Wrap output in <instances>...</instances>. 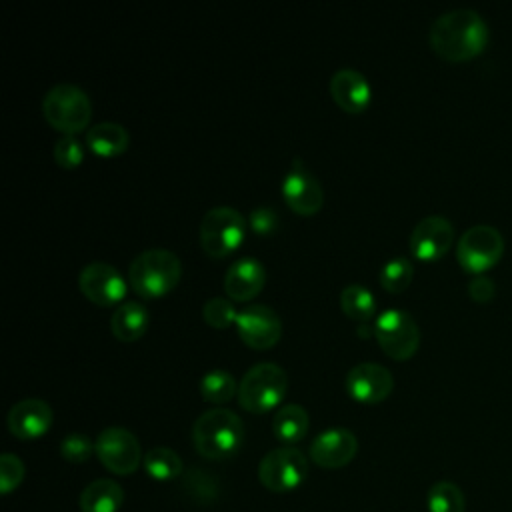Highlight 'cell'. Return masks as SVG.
Wrapping results in <instances>:
<instances>
[{"instance_id":"1","label":"cell","mask_w":512,"mask_h":512,"mask_svg":"<svg viewBox=\"0 0 512 512\" xmlns=\"http://www.w3.org/2000/svg\"><path fill=\"white\" fill-rule=\"evenodd\" d=\"M488 24L472 8H454L440 14L428 32L430 48L446 62L476 58L488 44Z\"/></svg>"},{"instance_id":"2","label":"cell","mask_w":512,"mask_h":512,"mask_svg":"<svg viewBox=\"0 0 512 512\" xmlns=\"http://www.w3.org/2000/svg\"><path fill=\"white\" fill-rule=\"evenodd\" d=\"M244 440V424L236 412L228 408H212L202 412L192 426V442L200 456L208 460H224L234 456Z\"/></svg>"},{"instance_id":"3","label":"cell","mask_w":512,"mask_h":512,"mask_svg":"<svg viewBox=\"0 0 512 512\" xmlns=\"http://www.w3.org/2000/svg\"><path fill=\"white\" fill-rule=\"evenodd\" d=\"M182 276L180 258L164 248L140 252L128 268V284L142 298H160L168 294Z\"/></svg>"},{"instance_id":"4","label":"cell","mask_w":512,"mask_h":512,"mask_svg":"<svg viewBox=\"0 0 512 512\" xmlns=\"http://www.w3.org/2000/svg\"><path fill=\"white\" fill-rule=\"evenodd\" d=\"M44 120L64 136H74L88 128L92 118V102L88 94L70 82L52 86L42 100Z\"/></svg>"},{"instance_id":"5","label":"cell","mask_w":512,"mask_h":512,"mask_svg":"<svg viewBox=\"0 0 512 512\" xmlns=\"http://www.w3.org/2000/svg\"><path fill=\"white\" fill-rule=\"evenodd\" d=\"M288 392V376L274 362H258L248 368L238 384V404L250 414H266Z\"/></svg>"},{"instance_id":"6","label":"cell","mask_w":512,"mask_h":512,"mask_svg":"<svg viewBox=\"0 0 512 512\" xmlns=\"http://www.w3.org/2000/svg\"><path fill=\"white\" fill-rule=\"evenodd\" d=\"M244 234L246 220L230 206L210 208L200 222V244L210 258H224L238 250Z\"/></svg>"},{"instance_id":"7","label":"cell","mask_w":512,"mask_h":512,"mask_svg":"<svg viewBox=\"0 0 512 512\" xmlns=\"http://www.w3.org/2000/svg\"><path fill=\"white\" fill-rule=\"evenodd\" d=\"M504 236L490 224H474L458 238L456 260L470 274H482L500 262Z\"/></svg>"},{"instance_id":"8","label":"cell","mask_w":512,"mask_h":512,"mask_svg":"<svg viewBox=\"0 0 512 512\" xmlns=\"http://www.w3.org/2000/svg\"><path fill=\"white\" fill-rule=\"evenodd\" d=\"M374 336L392 360H408L420 346V328L406 310H384L374 322Z\"/></svg>"},{"instance_id":"9","label":"cell","mask_w":512,"mask_h":512,"mask_svg":"<svg viewBox=\"0 0 512 512\" xmlns=\"http://www.w3.org/2000/svg\"><path fill=\"white\" fill-rule=\"evenodd\" d=\"M308 474L306 456L292 446L274 448L258 464V478L262 486L270 492H292L296 490Z\"/></svg>"},{"instance_id":"10","label":"cell","mask_w":512,"mask_h":512,"mask_svg":"<svg viewBox=\"0 0 512 512\" xmlns=\"http://www.w3.org/2000/svg\"><path fill=\"white\" fill-rule=\"evenodd\" d=\"M96 456L106 470L118 476L134 474L144 460L138 438L120 426H108L98 434Z\"/></svg>"},{"instance_id":"11","label":"cell","mask_w":512,"mask_h":512,"mask_svg":"<svg viewBox=\"0 0 512 512\" xmlns=\"http://www.w3.org/2000/svg\"><path fill=\"white\" fill-rule=\"evenodd\" d=\"M234 326L240 340L254 350H268L282 336V320L266 304H250L242 308Z\"/></svg>"},{"instance_id":"12","label":"cell","mask_w":512,"mask_h":512,"mask_svg":"<svg viewBox=\"0 0 512 512\" xmlns=\"http://www.w3.org/2000/svg\"><path fill=\"white\" fill-rule=\"evenodd\" d=\"M78 288L92 304L112 306L124 300L128 284L112 264L90 262L78 274Z\"/></svg>"},{"instance_id":"13","label":"cell","mask_w":512,"mask_h":512,"mask_svg":"<svg viewBox=\"0 0 512 512\" xmlns=\"http://www.w3.org/2000/svg\"><path fill=\"white\" fill-rule=\"evenodd\" d=\"M454 244V226L448 218L432 214L422 218L410 232V252L418 260L442 258Z\"/></svg>"},{"instance_id":"14","label":"cell","mask_w":512,"mask_h":512,"mask_svg":"<svg viewBox=\"0 0 512 512\" xmlns=\"http://www.w3.org/2000/svg\"><path fill=\"white\" fill-rule=\"evenodd\" d=\"M394 378L378 362H360L346 374V392L360 404H378L390 396Z\"/></svg>"},{"instance_id":"15","label":"cell","mask_w":512,"mask_h":512,"mask_svg":"<svg viewBox=\"0 0 512 512\" xmlns=\"http://www.w3.org/2000/svg\"><path fill=\"white\" fill-rule=\"evenodd\" d=\"M358 440L348 428H328L310 444V458L320 468H342L354 460Z\"/></svg>"},{"instance_id":"16","label":"cell","mask_w":512,"mask_h":512,"mask_svg":"<svg viewBox=\"0 0 512 512\" xmlns=\"http://www.w3.org/2000/svg\"><path fill=\"white\" fill-rule=\"evenodd\" d=\"M52 426V408L40 398H24L8 412V430L18 440H36Z\"/></svg>"},{"instance_id":"17","label":"cell","mask_w":512,"mask_h":512,"mask_svg":"<svg viewBox=\"0 0 512 512\" xmlns=\"http://www.w3.org/2000/svg\"><path fill=\"white\" fill-rule=\"evenodd\" d=\"M282 196H284V202L300 216L316 214L324 202V192L320 182L298 164L292 172L286 174L282 182Z\"/></svg>"},{"instance_id":"18","label":"cell","mask_w":512,"mask_h":512,"mask_svg":"<svg viewBox=\"0 0 512 512\" xmlns=\"http://www.w3.org/2000/svg\"><path fill=\"white\" fill-rule=\"evenodd\" d=\"M266 284V270L254 258H238L224 274V292L234 302H250Z\"/></svg>"},{"instance_id":"19","label":"cell","mask_w":512,"mask_h":512,"mask_svg":"<svg viewBox=\"0 0 512 512\" xmlns=\"http://www.w3.org/2000/svg\"><path fill=\"white\" fill-rule=\"evenodd\" d=\"M330 96L344 112L360 114L370 106L372 90L364 74L352 68H344L330 78Z\"/></svg>"},{"instance_id":"20","label":"cell","mask_w":512,"mask_h":512,"mask_svg":"<svg viewBox=\"0 0 512 512\" xmlns=\"http://www.w3.org/2000/svg\"><path fill=\"white\" fill-rule=\"evenodd\" d=\"M146 328H148V310L144 304L136 300L122 302L110 318L112 336L120 342L140 340L146 334Z\"/></svg>"},{"instance_id":"21","label":"cell","mask_w":512,"mask_h":512,"mask_svg":"<svg viewBox=\"0 0 512 512\" xmlns=\"http://www.w3.org/2000/svg\"><path fill=\"white\" fill-rule=\"evenodd\" d=\"M124 504V490L110 478L90 482L78 498L80 512H118Z\"/></svg>"},{"instance_id":"22","label":"cell","mask_w":512,"mask_h":512,"mask_svg":"<svg viewBox=\"0 0 512 512\" xmlns=\"http://www.w3.org/2000/svg\"><path fill=\"white\" fill-rule=\"evenodd\" d=\"M86 144L96 156L114 158L128 148L130 134L118 122H100L88 130Z\"/></svg>"},{"instance_id":"23","label":"cell","mask_w":512,"mask_h":512,"mask_svg":"<svg viewBox=\"0 0 512 512\" xmlns=\"http://www.w3.org/2000/svg\"><path fill=\"white\" fill-rule=\"evenodd\" d=\"M308 426V412L300 404H284L272 418V434L286 446L300 442L306 436Z\"/></svg>"},{"instance_id":"24","label":"cell","mask_w":512,"mask_h":512,"mask_svg":"<svg viewBox=\"0 0 512 512\" xmlns=\"http://www.w3.org/2000/svg\"><path fill=\"white\" fill-rule=\"evenodd\" d=\"M340 308L350 320L366 324L376 312V300L362 284H348L340 292Z\"/></svg>"},{"instance_id":"25","label":"cell","mask_w":512,"mask_h":512,"mask_svg":"<svg viewBox=\"0 0 512 512\" xmlns=\"http://www.w3.org/2000/svg\"><path fill=\"white\" fill-rule=\"evenodd\" d=\"M144 470L150 478L154 480H160V482H168V480H174L182 474L184 466H182V460L180 456L172 450V448H166V446H156V448H150L146 454H144Z\"/></svg>"},{"instance_id":"26","label":"cell","mask_w":512,"mask_h":512,"mask_svg":"<svg viewBox=\"0 0 512 512\" xmlns=\"http://www.w3.org/2000/svg\"><path fill=\"white\" fill-rule=\"evenodd\" d=\"M200 394L206 402L226 404L234 398V394H238V384L230 372L216 368L202 376Z\"/></svg>"},{"instance_id":"27","label":"cell","mask_w":512,"mask_h":512,"mask_svg":"<svg viewBox=\"0 0 512 512\" xmlns=\"http://www.w3.org/2000/svg\"><path fill=\"white\" fill-rule=\"evenodd\" d=\"M428 512H464L466 500L458 484L440 480L430 486L426 494Z\"/></svg>"},{"instance_id":"28","label":"cell","mask_w":512,"mask_h":512,"mask_svg":"<svg viewBox=\"0 0 512 512\" xmlns=\"http://www.w3.org/2000/svg\"><path fill=\"white\" fill-rule=\"evenodd\" d=\"M412 276H414V266L408 258L404 256H396V258H390L382 270H380V284L386 292H392V294H400L404 292L410 282H412Z\"/></svg>"},{"instance_id":"29","label":"cell","mask_w":512,"mask_h":512,"mask_svg":"<svg viewBox=\"0 0 512 512\" xmlns=\"http://www.w3.org/2000/svg\"><path fill=\"white\" fill-rule=\"evenodd\" d=\"M184 488L190 494V498H194L200 504H212L218 496V482L214 476H210L208 472L194 468L188 470L184 474Z\"/></svg>"},{"instance_id":"30","label":"cell","mask_w":512,"mask_h":512,"mask_svg":"<svg viewBox=\"0 0 512 512\" xmlns=\"http://www.w3.org/2000/svg\"><path fill=\"white\" fill-rule=\"evenodd\" d=\"M202 318L208 326L216 328V330H222V328H228L232 324H236V318H238V310L236 306L232 304L230 298H222V296H214L210 300L204 302V308H202Z\"/></svg>"},{"instance_id":"31","label":"cell","mask_w":512,"mask_h":512,"mask_svg":"<svg viewBox=\"0 0 512 512\" xmlns=\"http://www.w3.org/2000/svg\"><path fill=\"white\" fill-rule=\"evenodd\" d=\"M92 452H96V442H92L86 434L80 432H72L64 436L60 442V456L72 464L86 462L92 456Z\"/></svg>"},{"instance_id":"32","label":"cell","mask_w":512,"mask_h":512,"mask_svg":"<svg viewBox=\"0 0 512 512\" xmlns=\"http://www.w3.org/2000/svg\"><path fill=\"white\" fill-rule=\"evenodd\" d=\"M24 480V464L16 454L4 452L0 456V492H14Z\"/></svg>"},{"instance_id":"33","label":"cell","mask_w":512,"mask_h":512,"mask_svg":"<svg viewBox=\"0 0 512 512\" xmlns=\"http://www.w3.org/2000/svg\"><path fill=\"white\" fill-rule=\"evenodd\" d=\"M54 160L60 168L72 170L82 164L84 160V150L82 144L74 136H62L54 144Z\"/></svg>"},{"instance_id":"34","label":"cell","mask_w":512,"mask_h":512,"mask_svg":"<svg viewBox=\"0 0 512 512\" xmlns=\"http://www.w3.org/2000/svg\"><path fill=\"white\" fill-rule=\"evenodd\" d=\"M278 214L268 208V206H260V208H254L250 212V218H248V224L252 228V232H256L258 236H268L272 232H276L278 228Z\"/></svg>"},{"instance_id":"35","label":"cell","mask_w":512,"mask_h":512,"mask_svg":"<svg viewBox=\"0 0 512 512\" xmlns=\"http://www.w3.org/2000/svg\"><path fill=\"white\" fill-rule=\"evenodd\" d=\"M468 296L476 304H488L496 296V282L486 274H476L468 282Z\"/></svg>"}]
</instances>
